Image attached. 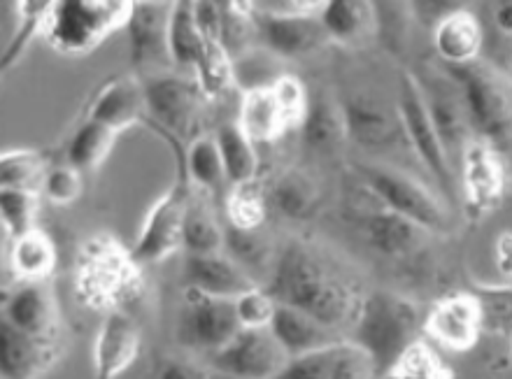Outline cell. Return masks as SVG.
<instances>
[{
	"label": "cell",
	"instance_id": "7402d4cb",
	"mask_svg": "<svg viewBox=\"0 0 512 379\" xmlns=\"http://www.w3.org/2000/svg\"><path fill=\"white\" fill-rule=\"evenodd\" d=\"M173 5L163 3H133L126 24L131 61L135 66H152L168 59V21Z\"/></svg>",
	"mask_w": 512,
	"mask_h": 379
},
{
	"label": "cell",
	"instance_id": "db71d44e",
	"mask_svg": "<svg viewBox=\"0 0 512 379\" xmlns=\"http://www.w3.org/2000/svg\"><path fill=\"white\" fill-rule=\"evenodd\" d=\"M494 21L499 26V31L506 35H512V0L510 3H501L494 12Z\"/></svg>",
	"mask_w": 512,
	"mask_h": 379
},
{
	"label": "cell",
	"instance_id": "c3c4849f",
	"mask_svg": "<svg viewBox=\"0 0 512 379\" xmlns=\"http://www.w3.org/2000/svg\"><path fill=\"white\" fill-rule=\"evenodd\" d=\"M333 352H336V345L289 359V363L284 366L282 373L277 375V379H331Z\"/></svg>",
	"mask_w": 512,
	"mask_h": 379
},
{
	"label": "cell",
	"instance_id": "f1b7e54d",
	"mask_svg": "<svg viewBox=\"0 0 512 379\" xmlns=\"http://www.w3.org/2000/svg\"><path fill=\"white\" fill-rule=\"evenodd\" d=\"M219 154H222L226 182L231 187L250 184L259 180V156L254 142L243 133L238 124H224L215 133Z\"/></svg>",
	"mask_w": 512,
	"mask_h": 379
},
{
	"label": "cell",
	"instance_id": "30bf717a",
	"mask_svg": "<svg viewBox=\"0 0 512 379\" xmlns=\"http://www.w3.org/2000/svg\"><path fill=\"white\" fill-rule=\"evenodd\" d=\"M289 356L270 328H243L224 349L210 356V368L224 379H277Z\"/></svg>",
	"mask_w": 512,
	"mask_h": 379
},
{
	"label": "cell",
	"instance_id": "681fc988",
	"mask_svg": "<svg viewBox=\"0 0 512 379\" xmlns=\"http://www.w3.org/2000/svg\"><path fill=\"white\" fill-rule=\"evenodd\" d=\"M277 303L268 296L266 289H254L236 300L238 321L243 328H270L275 317Z\"/></svg>",
	"mask_w": 512,
	"mask_h": 379
},
{
	"label": "cell",
	"instance_id": "816d5d0a",
	"mask_svg": "<svg viewBox=\"0 0 512 379\" xmlns=\"http://www.w3.org/2000/svg\"><path fill=\"white\" fill-rule=\"evenodd\" d=\"M198 31L203 33L205 42H219L222 45V3H212V0H198L191 3Z\"/></svg>",
	"mask_w": 512,
	"mask_h": 379
},
{
	"label": "cell",
	"instance_id": "ffe728a7",
	"mask_svg": "<svg viewBox=\"0 0 512 379\" xmlns=\"http://www.w3.org/2000/svg\"><path fill=\"white\" fill-rule=\"evenodd\" d=\"M89 119L112 128L115 133L135 124H147L145 82L133 75L112 77L91 100Z\"/></svg>",
	"mask_w": 512,
	"mask_h": 379
},
{
	"label": "cell",
	"instance_id": "e0dca14e",
	"mask_svg": "<svg viewBox=\"0 0 512 379\" xmlns=\"http://www.w3.org/2000/svg\"><path fill=\"white\" fill-rule=\"evenodd\" d=\"M56 340L33 338L0 319V373L3 379H40L59 361Z\"/></svg>",
	"mask_w": 512,
	"mask_h": 379
},
{
	"label": "cell",
	"instance_id": "9a60e30c",
	"mask_svg": "<svg viewBox=\"0 0 512 379\" xmlns=\"http://www.w3.org/2000/svg\"><path fill=\"white\" fill-rule=\"evenodd\" d=\"M419 87H422V84H419ZM422 94L426 100V107H429L433 126H436L450 159L454 154L464 156L468 145L475 140L457 82L443 70V75H438L436 82L424 84Z\"/></svg>",
	"mask_w": 512,
	"mask_h": 379
},
{
	"label": "cell",
	"instance_id": "cb8c5ba5",
	"mask_svg": "<svg viewBox=\"0 0 512 379\" xmlns=\"http://www.w3.org/2000/svg\"><path fill=\"white\" fill-rule=\"evenodd\" d=\"M361 231H364V240L368 242V247L382 256H387V259H403V256L415 254L424 245L426 235H429L424 228L403 219L401 214L384 210L382 205L378 210H371L366 214Z\"/></svg>",
	"mask_w": 512,
	"mask_h": 379
},
{
	"label": "cell",
	"instance_id": "bcb514c9",
	"mask_svg": "<svg viewBox=\"0 0 512 379\" xmlns=\"http://www.w3.org/2000/svg\"><path fill=\"white\" fill-rule=\"evenodd\" d=\"M40 193L54 205H70L82 196V173L68 163L52 166L42 180Z\"/></svg>",
	"mask_w": 512,
	"mask_h": 379
},
{
	"label": "cell",
	"instance_id": "f907efd6",
	"mask_svg": "<svg viewBox=\"0 0 512 379\" xmlns=\"http://www.w3.org/2000/svg\"><path fill=\"white\" fill-rule=\"evenodd\" d=\"M152 379H224L212 368H205L201 363L182 359V356H166L156 363Z\"/></svg>",
	"mask_w": 512,
	"mask_h": 379
},
{
	"label": "cell",
	"instance_id": "277c9868",
	"mask_svg": "<svg viewBox=\"0 0 512 379\" xmlns=\"http://www.w3.org/2000/svg\"><path fill=\"white\" fill-rule=\"evenodd\" d=\"M464 98L473 140L494 152L512 149V80L485 61L445 66Z\"/></svg>",
	"mask_w": 512,
	"mask_h": 379
},
{
	"label": "cell",
	"instance_id": "4fadbf2b",
	"mask_svg": "<svg viewBox=\"0 0 512 379\" xmlns=\"http://www.w3.org/2000/svg\"><path fill=\"white\" fill-rule=\"evenodd\" d=\"M3 321L33 338L56 340L61 326L59 303L45 282H24L3 300Z\"/></svg>",
	"mask_w": 512,
	"mask_h": 379
},
{
	"label": "cell",
	"instance_id": "f546056e",
	"mask_svg": "<svg viewBox=\"0 0 512 379\" xmlns=\"http://www.w3.org/2000/svg\"><path fill=\"white\" fill-rule=\"evenodd\" d=\"M56 261V245L47 233L33 231L26 238L12 242L10 252V268L19 284L24 282H45L54 273Z\"/></svg>",
	"mask_w": 512,
	"mask_h": 379
},
{
	"label": "cell",
	"instance_id": "e575fe53",
	"mask_svg": "<svg viewBox=\"0 0 512 379\" xmlns=\"http://www.w3.org/2000/svg\"><path fill=\"white\" fill-rule=\"evenodd\" d=\"M303 138L315 149H331L345 138L343 110L326 96L310 98L308 112L301 124Z\"/></svg>",
	"mask_w": 512,
	"mask_h": 379
},
{
	"label": "cell",
	"instance_id": "74e56055",
	"mask_svg": "<svg viewBox=\"0 0 512 379\" xmlns=\"http://www.w3.org/2000/svg\"><path fill=\"white\" fill-rule=\"evenodd\" d=\"M17 10V31H14L10 45L5 47L3 61L0 66L3 70H10L14 63L19 61V56L28 47L35 35H42V28H45V21L49 17V10H52V3L47 0H24V3L14 5Z\"/></svg>",
	"mask_w": 512,
	"mask_h": 379
},
{
	"label": "cell",
	"instance_id": "8992f818",
	"mask_svg": "<svg viewBox=\"0 0 512 379\" xmlns=\"http://www.w3.org/2000/svg\"><path fill=\"white\" fill-rule=\"evenodd\" d=\"M145 82V96H147V126L156 128V133L163 135L170 145L177 149V168L180 173L177 177H184V159L187 152H182V142H194L201 135L196 133V126L201 124L203 105L208 98L198 89L196 80H187L180 75L159 73L147 77Z\"/></svg>",
	"mask_w": 512,
	"mask_h": 379
},
{
	"label": "cell",
	"instance_id": "d6a6232c",
	"mask_svg": "<svg viewBox=\"0 0 512 379\" xmlns=\"http://www.w3.org/2000/svg\"><path fill=\"white\" fill-rule=\"evenodd\" d=\"M371 10L373 5L359 3V0H331V3H322L317 17L331 40L352 42L371 31Z\"/></svg>",
	"mask_w": 512,
	"mask_h": 379
},
{
	"label": "cell",
	"instance_id": "4316f807",
	"mask_svg": "<svg viewBox=\"0 0 512 379\" xmlns=\"http://www.w3.org/2000/svg\"><path fill=\"white\" fill-rule=\"evenodd\" d=\"M238 126L252 142H273L287 131L284 117L277 107L273 91L268 87L247 89L240 105Z\"/></svg>",
	"mask_w": 512,
	"mask_h": 379
},
{
	"label": "cell",
	"instance_id": "b9f144b4",
	"mask_svg": "<svg viewBox=\"0 0 512 379\" xmlns=\"http://www.w3.org/2000/svg\"><path fill=\"white\" fill-rule=\"evenodd\" d=\"M480 305L482 331L510 333L512 331V284L480 286L471 291Z\"/></svg>",
	"mask_w": 512,
	"mask_h": 379
},
{
	"label": "cell",
	"instance_id": "5b68a950",
	"mask_svg": "<svg viewBox=\"0 0 512 379\" xmlns=\"http://www.w3.org/2000/svg\"><path fill=\"white\" fill-rule=\"evenodd\" d=\"M133 3L126 0H59L52 3L42 40L63 56L94 52L119 28H126Z\"/></svg>",
	"mask_w": 512,
	"mask_h": 379
},
{
	"label": "cell",
	"instance_id": "7dc6e473",
	"mask_svg": "<svg viewBox=\"0 0 512 379\" xmlns=\"http://www.w3.org/2000/svg\"><path fill=\"white\" fill-rule=\"evenodd\" d=\"M331 379H378L375 363L364 349L350 340H343L333 352V375Z\"/></svg>",
	"mask_w": 512,
	"mask_h": 379
},
{
	"label": "cell",
	"instance_id": "f35d334b",
	"mask_svg": "<svg viewBox=\"0 0 512 379\" xmlns=\"http://www.w3.org/2000/svg\"><path fill=\"white\" fill-rule=\"evenodd\" d=\"M259 40L254 19V3H222V47L226 54L236 56L238 52L252 47V42Z\"/></svg>",
	"mask_w": 512,
	"mask_h": 379
},
{
	"label": "cell",
	"instance_id": "d4e9b609",
	"mask_svg": "<svg viewBox=\"0 0 512 379\" xmlns=\"http://www.w3.org/2000/svg\"><path fill=\"white\" fill-rule=\"evenodd\" d=\"M433 49L445 66H466L478 61L482 49V26L475 14L459 10L447 14L438 26H433Z\"/></svg>",
	"mask_w": 512,
	"mask_h": 379
},
{
	"label": "cell",
	"instance_id": "836d02e7",
	"mask_svg": "<svg viewBox=\"0 0 512 379\" xmlns=\"http://www.w3.org/2000/svg\"><path fill=\"white\" fill-rule=\"evenodd\" d=\"M184 177L201 191L215 193L222 189V184L226 182V173L215 135H201V138H196L187 147Z\"/></svg>",
	"mask_w": 512,
	"mask_h": 379
},
{
	"label": "cell",
	"instance_id": "f5cc1de1",
	"mask_svg": "<svg viewBox=\"0 0 512 379\" xmlns=\"http://www.w3.org/2000/svg\"><path fill=\"white\" fill-rule=\"evenodd\" d=\"M494 259H496V268H499V273L503 277H508L512 284V231H503L499 238H496Z\"/></svg>",
	"mask_w": 512,
	"mask_h": 379
},
{
	"label": "cell",
	"instance_id": "52a82bcc",
	"mask_svg": "<svg viewBox=\"0 0 512 379\" xmlns=\"http://www.w3.org/2000/svg\"><path fill=\"white\" fill-rule=\"evenodd\" d=\"M359 175L384 210L401 214L426 233H443L450 226L443 203L410 175L387 166H361Z\"/></svg>",
	"mask_w": 512,
	"mask_h": 379
},
{
	"label": "cell",
	"instance_id": "ba28073f",
	"mask_svg": "<svg viewBox=\"0 0 512 379\" xmlns=\"http://www.w3.org/2000/svg\"><path fill=\"white\" fill-rule=\"evenodd\" d=\"M398 119H401L403 135L415 149L419 161L429 170V175L438 182L443 191L454 189V168L440 135L433 126V119L426 107V100L415 75L403 73L401 87H398Z\"/></svg>",
	"mask_w": 512,
	"mask_h": 379
},
{
	"label": "cell",
	"instance_id": "9c48e42d",
	"mask_svg": "<svg viewBox=\"0 0 512 379\" xmlns=\"http://www.w3.org/2000/svg\"><path fill=\"white\" fill-rule=\"evenodd\" d=\"M243 331L238 321L236 300L212 298L184 286L182 310L177 321V340L194 352L215 356Z\"/></svg>",
	"mask_w": 512,
	"mask_h": 379
},
{
	"label": "cell",
	"instance_id": "3957f363",
	"mask_svg": "<svg viewBox=\"0 0 512 379\" xmlns=\"http://www.w3.org/2000/svg\"><path fill=\"white\" fill-rule=\"evenodd\" d=\"M424 324L426 314L417 303L391 291H371L361 300L350 342L371 356L375 373L382 379L417 345Z\"/></svg>",
	"mask_w": 512,
	"mask_h": 379
},
{
	"label": "cell",
	"instance_id": "4dcf8cb0",
	"mask_svg": "<svg viewBox=\"0 0 512 379\" xmlns=\"http://www.w3.org/2000/svg\"><path fill=\"white\" fill-rule=\"evenodd\" d=\"M205 49H208V42H205L203 33L198 31L191 3H175L173 10H170L168 21L170 63H175L177 68L196 70V66L203 59Z\"/></svg>",
	"mask_w": 512,
	"mask_h": 379
},
{
	"label": "cell",
	"instance_id": "8fae6325",
	"mask_svg": "<svg viewBox=\"0 0 512 379\" xmlns=\"http://www.w3.org/2000/svg\"><path fill=\"white\" fill-rule=\"evenodd\" d=\"M189 191L187 180L177 177V184L152 205L142 221L138 240L133 247V259L145 266V263H161L168 256L182 249L184 233V214H187Z\"/></svg>",
	"mask_w": 512,
	"mask_h": 379
},
{
	"label": "cell",
	"instance_id": "5bb4252c",
	"mask_svg": "<svg viewBox=\"0 0 512 379\" xmlns=\"http://www.w3.org/2000/svg\"><path fill=\"white\" fill-rule=\"evenodd\" d=\"M424 331L431 335L440 347L466 352L478 342L482 333L480 305L471 291L454 293L433 305L426 314Z\"/></svg>",
	"mask_w": 512,
	"mask_h": 379
},
{
	"label": "cell",
	"instance_id": "6da1fadb",
	"mask_svg": "<svg viewBox=\"0 0 512 379\" xmlns=\"http://www.w3.org/2000/svg\"><path fill=\"white\" fill-rule=\"evenodd\" d=\"M266 293L277 305L294 307L310 314L319 324L340 333L357 319L361 300L357 291L343 277L333 273L310 247L301 242H289L275 256L270 270Z\"/></svg>",
	"mask_w": 512,
	"mask_h": 379
},
{
	"label": "cell",
	"instance_id": "603a6c76",
	"mask_svg": "<svg viewBox=\"0 0 512 379\" xmlns=\"http://www.w3.org/2000/svg\"><path fill=\"white\" fill-rule=\"evenodd\" d=\"M270 333L275 335V340L280 342V347L287 352L289 359L319 352V349L333 347L338 345V342H343L340 333L319 324V321L312 319L310 314L294 310V307L287 305H277L275 317L270 321Z\"/></svg>",
	"mask_w": 512,
	"mask_h": 379
},
{
	"label": "cell",
	"instance_id": "f6af8a7d",
	"mask_svg": "<svg viewBox=\"0 0 512 379\" xmlns=\"http://www.w3.org/2000/svg\"><path fill=\"white\" fill-rule=\"evenodd\" d=\"M224 252L229 254L233 261H238L247 273H250V268L261 266V263L268 261L270 247L268 242L261 238L259 231H240V228L231 226L229 231H226Z\"/></svg>",
	"mask_w": 512,
	"mask_h": 379
},
{
	"label": "cell",
	"instance_id": "484cf974",
	"mask_svg": "<svg viewBox=\"0 0 512 379\" xmlns=\"http://www.w3.org/2000/svg\"><path fill=\"white\" fill-rule=\"evenodd\" d=\"M268 203L280 217L289 221H305L315 217L322 203V193L312 177L301 170H284L275 177L273 187L268 191Z\"/></svg>",
	"mask_w": 512,
	"mask_h": 379
},
{
	"label": "cell",
	"instance_id": "d6986e66",
	"mask_svg": "<svg viewBox=\"0 0 512 379\" xmlns=\"http://www.w3.org/2000/svg\"><path fill=\"white\" fill-rule=\"evenodd\" d=\"M184 284L212 298L238 300L245 293L259 289L254 277L233 261L229 254L187 256L184 261Z\"/></svg>",
	"mask_w": 512,
	"mask_h": 379
},
{
	"label": "cell",
	"instance_id": "1f68e13d",
	"mask_svg": "<svg viewBox=\"0 0 512 379\" xmlns=\"http://www.w3.org/2000/svg\"><path fill=\"white\" fill-rule=\"evenodd\" d=\"M117 133L112 128L98 124V121L87 119L77 126L73 138L68 140L66 147V163L80 173L96 170L108 159L112 145H115Z\"/></svg>",
	"mask_w": 512,
	"mask_h": 379
},
{
	"label": "cell",
	"instance_id": "83f0119b",
	"mask_svg": "<svg viewBox=\"0 0 512 379\" xmlns=\"http://www.w3.org/2000/svg\"><path fill=\"white\" fill-rule=\"evenodd\" d=\"M182 249L187 256L222 254L226 249V231L203 198L189 196L187 214H184Z\"/></svg>",
	"mask_w": 512,
	"mask_h": 379
},
{
	"label": "cell",
	"instance_id": "d590c367",
	"mask_svg": "<svg viewBox=\"0 0 512 379\" xmlns=\"http://www.w3.org/2000/svg\"><path fill=\"white\" fill-rule=\"evenodd\" d=\"M45 156L35 149H14L0 156V189H19L40 193L47 175Z\"/></svg>",
	"mask_w": 512,
	"mask_h": 379
},
{
	"label": "cell",
	"instance_id": "8d00e7d4",
	"mask_svg": "<svg viewBox=\"0 0 512 379\" xmlns=\"http://www.w3.org/2000/svg\"><path fill=\"white\" fill-rule=\"evenodd\" d=\"M40 193L19 191V189H0V224L7 240L17 242L26 238L28 233L38 231L35 228V214H38Z\"/></svg>",
	"mask_w": 512,
	"mask_h": 379
},
{
	"label": "cell",
	"instance_id": "ac0fdd59",
	"mask_svg": "<svg viewBox=\"0 0 512 379\" xmlns=\"http://www.w3.org/2000/svg\"><path fill=\"white\" fill-rule=\"evenodd\" d=\"M461 187L466 193V203L475 214L492 212L506 193V168L499 152L482 142H471L461 156Z\"/></svg>",
	"mask_w": 512,
	"mask_h": 379
},
{
	"label": "cell",
	"instance_id": "7c38bea8",
	"mask_svg": "<svg viewBox=\"0 0 512 379\" xmlns=\"http://www.w3.org/2000/svg\"><path fill=\"white\" fill-rule=\"evenodd\" d=\"M256 33L261 45L280 59H301L329 42L317 14H296V17H270L254 10Z\"/></svg>",
	"mask_w": 512,
	"mask_h": 379
},
{
	"label": "cell",
	"instance_id": "7a4b0ae2",
	"mask_svg": "<svg viewBox=\"0 0 512 379\" xmlns=\"http://www.w3.org/2000/svg\"><path fill=\"white\" fill-rule=\"evenodd\" d=\"M77 298L91 310L133 314L145 298V275L131 252L110 235H94L77 254Z\"/></svg>",
	"mask_w": 512,
	"mask_h": 379
},
{
	"label": "cell",
	"instance_id": "7bdbcfd3",
	"mask_svg": "<svg viewBox=\"0 0 512 379\" xmlns=\"http://www.w3.org/2000/svg\"><path fill=\"white\" fill-rule=\"evenodd\" d=\"M382 379H452V373L443 366L436 352L419 340Z\"/></svg>",
	"mask_w": 512,
	"mask_h": 379
},
{
	"label": "cell",
	"instance_id": "ab89813d",
	"mask_svg": "<svg viewBox=\"0 0 512 379\" xmlns=\"http://www.w3.org/2000/svg\"><path fill=\"white\" fill-rule=\"evenodd\" d=\"M194 75L198 89L203 91V96L208 100L222 96L231 87L233 80H236V75H233V59L219 42H210Z\"/></svg>",
	"mask_w": 512,
	"mask_h": 379
},
{
	"label": "cell",
	"instance_id": "60d3db41",
	"mask_svg": "<svg viewBox=\"0 0 512 379\" xmlns=\"http://www.w3.org/2000/svg\"><path fill=\"white\" fill-rule=\"evenodd\" d=\"M226 212H229L233 228L259 231L263 221H266V196H263L259 180L231 187L229 200H226Z\"/></svg>",
	"mask_w": 512,
	"mask_h": 379
},
{
	"label": "cell",
	"instance_id": "ee69618b",
	"mask_svg": "<svg viewBox=\"0 0 512 379\" xmlns=\"http://www.w3.org/2000/svg\"><path fill=\"white\" fill-rule=\"evenodd\" d=\"M270 91L277 100V107H280L284 124L287 128L301 126L305 119V112H308V103L310 98L305 94V87L301 84V80L291 75H282L270 84Z\"/></svg>",
	"mask_w": 512,
	"mask_h": 379
},
{
	"label": "cell",
	"instance_id": "2e32d148",
	"mask_svg": "<svg viewBox=\"0 0 512 379\" xmlns=\"http://www.w3.org/2000/svg\"><path fill=\"white\" fill-rule=\"evenodd\" d=\"M138 354L140 326L133 314H105L94 345V379H119L133 366Z\"/></svg>",
	"mask_w": 512,
	"mask_h": 379
},
{
	"label": "cell",
	"instance_id": "44dd1931",
	"mask_svg": "<svg viewBox=\"0 0 512 379\" xmlns=\"http://www.w3.org/2000/svg\"><path fill=\"white\" fill-rule=\"evenodd\" d=\"M343 110L345 138L357 142L364 149H380L394 145L403 131L396 110H389L378 98L357 94L340 105Z\"/></svg>",
	"mask_w": 512,
	"mask_h": 379
}]
</instances>
